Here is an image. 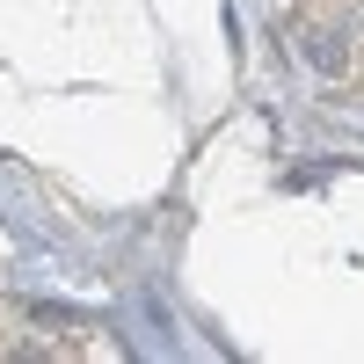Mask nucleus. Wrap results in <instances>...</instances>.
<instances>
[{
    "label": "nucleus",
    "mask_w": 364,
    "mask_h": 364,
    "mask_svg": "<svg viewBox=\"0 0 364 364\" xmlns=\"http://www.w3.org/2000/svg\"><path fill=\"white\" fill-rule=\"evenodd\" d=\"M306 58H314L321 73H343V58H350V51H343L336 29H306Z\"/></svg>",
    "instance_id": "1"
}]
</instances>
